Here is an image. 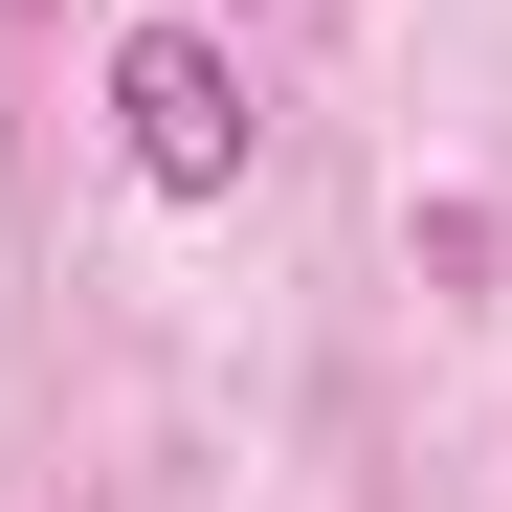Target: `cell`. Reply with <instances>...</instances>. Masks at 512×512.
<instances>
[{"instance_id":"cell-1","label":"cell","mask_w":512,"mask_h":512,"mask_svg":"<svg viewBox=\"0 0 512 512\" xmlns=\"http://www.w3.org/2000/svg\"><path fill=\"white\" fill-rule=\"evenodd\" d=\"M112 134H134L156 201H223V179H245V67H223L201 23H134V45H112Z\"/></svg>"}]
</instances>
